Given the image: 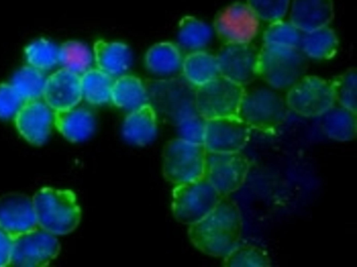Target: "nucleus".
<instances>
[{"label": "nucleus", "instance_id": "9", "mask_svg": "<svg viewBox=\"0 0 357 267\" xmlns=\"http://www.w3.org/2000/svg\"><path fill=\"white\" fill-rule=\"evenodd\" d=\"M250 161L241 151L216 153L206 151L204 177L222 197L229 196L244 184Z\"/></svg>", "mask_w": 357, "mask_h": 267}, {"label": "nucleus", "instance_id": "22", "mask_svg": "<svg viewBox=\"0 0 357 267\" xmlns=\"http://www.w3.org/2000/svg\"><path fill=\"white\" fill-rule=\"evenodd\" d=\"M321 128L331 139L351 141L357 133V112L335 104L321 116Z\"/></svg>", "mask_w": 357, "mask_h": 267}, {"label": "nucleus", "instance_id": "15", "mask_svg": "<svg viewBox=\"0 0 357 267\" xmlns=\"http://www.w3.org/2000/svg\"><path fill=\"white\" fill-rule=\"evenodd\" d=\"M33 200L20 192L0 196V228L13 238L38 227Z\"/></svg>", "mask_w": 357, "mask_h": 267}, {"label": "nucleus", "instance_id": "37", "mask_svg": "<svg viewBox=\"0 0 357 267\" xmlns=\"http://www.w3.org/2000/svg\"><path fill=\"white\" fill-rule=\"evenodd\" d=\"M13 238L0 228V267L10 266Z\"/></svg>", "mask_w": 357, "mask_h": 267}, {"label": "nucleus", "instance_id": "3", "mask_svg": "<svg viewBox=\"0 0 357 267\" xmlns=\"http://www.w3.org/2000/svg\"><path fill=\"white\" fill-rule=\"evenodd\" d=\"M307 58L300 47L263 44L258 53L257 77L273 89L287 91L305 75Z\"/></svg>", "mask_w": 357, "mask_h": 267}, {"label": "nucleus", "instance_id": "11", "mask_svg": "<svg viewBox=\"0 0 357 267\" xmlns=\"http://www.w3.org/2000/svg\"><path fill=\"white\" fill-rule=\"evenodd\" d=\"M259 21L247 3L236 2L218 12L213 29L223 45L249 43L259 32Z\"/></svg>", "mask_w": 357, "mask_h": 267}, {"label": "nucleus", "instance_id": "28", "mask_svg": "<svg viewBox=\"0 0 357 267\" xmlns=\"http://www.w3.org/2000/svg\"><path fill=\"white\" fill-rule=\"evenodd\" d=\"M222 260L225 267H269L271 260L268 252L251 243H238Z\"/></svg>", "mask_w": 357, "mask_h": 267}, {"label": "nucleus", "instance_id": "5", "mask_svg": "<svg viewBox=\"0 0 357 267\" xmlns=\"http://www.w3.org/2000/svg\"><path fill=\"white\" fill-rule=\"evenodd\" d=\"M206 150L181 137L167 142L162 151V173L165 179L178 185L204 176Z\"/></svg>", "mask_w": 357, "mask_h": 267}, {"label": "nucleus", "instance_id": "4", "mask_svg": "<svg viewBox=\"0 0 357 267\" xmlns=\"http://www.w3.org/2000/svg\"><path fill=\"white\" fill-rule=\"evenodd\" d=\"M290 110L285 97L273 89L245 90L238 116L251 130L274 133L287 120Z\"/></svg>", "mask_w": 357, "mask_h": 267}, {"label": "nucleus", "instance_id": "25", "mask_svg": "<svg viewBox=\"0 0 357 267\" xmlns=\"http://www.w3.org/2000/svg\"><path fill=\"white\" fill-rule=\"evenodd\" d=\"M182 60L180 49L176 44L160 42L148 49L144 64L149 72L167 75L177 71L181 66Z\"/></svg>", "mask_w": 357, "mask_h": 267}, {"label": "nucleus", "instance_id": "1", "mask_svg": "<svg viewBox=\"0 0 357 267\" xmlns=\"http://www.w3.org/2000/svg\"><path fill=\"white\" fill-rule=\"evenodd\" d=\"M243 220L236 202L222 197L203 218L189 225L188 237L200 252L223 258L240 243Z\"/></svg>", "mask_w": 357, "mask_h": 267}, {"label": "nucleus", "instance_id": "33", "mask_svg": "<svg viewBox=\"0 0 357 267\" xmlns=\"http://www.w3.org/2000/svg\"><path fill=\"white\" fill-rule=\"evenodd\" d=\"M24 53L29 65L41 71L50 70L59 63V47L46 39L32 42Z\"/></svg>", "mask_w": 357, "mask_h": 267}, {"label": "nucleus", "instance_id": "23", "mask_svg": "<svg viewBox=\"0 0 357 267\" xmlns=\"http://www.w3.org/2000/svg\"><path fill=\"white\" fill-rule=\"evenodd\" d=\"M147 93L141 79L131 75L114 78L110 101L117 107L132 111L147 103Z\"/></svg>", "mask_w": 357, "mask_h": 267}, {"label": "nucleus", "instance_id": "34", "mask_svg": "<svg viewBox=\"0 0 357 267\" xmlns=\"http://www.w3.org/2000/svg\"><path fill=\"white\" fill-rule=\"evenodd\" d=\"M290 0H247V4L259 20L271 22L286 15Z\"/></svg>", "mask_w": 357, "mask_h": 267}, {"label": "nucleus", "instance_id": "26", "mask_svg": "<svg viewBox=\"0 0 357 267\" xmlns=\"http://www.w3.org/2000/svg\"><path fill=\"white\" fill-rule=\"evenodd\" d=\"M82 97L90 104L100 105L110 101L114 77L96 68L80 75Z\"/></svg>", "mask_w": 357, "mask_h": 267}, {"label": "nucleus", "instance_id": "14", "mask_svg": "<svg viewBox=\"0 0 357 267\" xmlns=\"http://www.w3.org/2000/svg\"><path fill=\"white\" fill-rule=\"evenodd\" d=\"M54 114V111L45 101H25L14 116L15 126L28 142L40 146L50 134Z\"/></svg>", "mask_w": 357, "mask_h": 267}, {"label": "nucleus", "instance_id": "24", "mask_svg": "<svg viewBox=\"0 0 357 267\" xmlns=\"http://www.w3.org/2000/svg\"><path fill=\"white\" fill-rule=\"evenodd\" d=\"M338 47V38L328 26L302 32L300 49L307 57L329 60L336 55Z\"/></svg>", "mask_w": 357, "mask_h": 267}, {"label": "nucleus", "instance_id": "32", "mask_svg": "<svg viewBox=\"0 0 357 267\" xmlns=\"http://www.w3.org/2000/svg\"><path fill=\"white\" fill-rule=\"evenodd\" d=\"M338 105L357 112V74L356 68H350L330 80Z\"/></svg>", "mask_w": 357, "mask_h": 267}, {"label": "nucleus", "instance_id": "17", "mask_svg": "<svg viewBox=\"0 0 357 267\" xmlns=\"http://www.w3.org/2000/svg\"><path fill=\"white\" fill-rule=\"evenodd\" d=\"M333 17V0H292L289 21L301 32L328 26Z\"/></svg>", "mask_w": 357, "mask_h": 267}, {"label": "nucleus", "instance_id": "7", "mask_svg": "<svg viewBox=\"0 0 357 267\" xmlns=\"http://www.w3.org/2000/svg\"><path fill=\"white\" fill-rule=\"evenodd\" d=\"M222 197L204 176L175 185L172 190V211L178 222L190 225L206 215Z\"/></svg>", "mask_w": 357, "mask_h": 267}, {"label": "nucleus", "instance_id": "19", "mask_svg": "<svg viewBox=\"0 0 357 267\" xmlns=\"http://www.w3.org/2000/svg\"><path fill=\"white\" fill-rule=\"evenodd\" d=\"M54 124L58 131L72 142H80L89 138L96 128L92 113L77 105L72 108L54 111Z\"/></svg>", "mask_w": 357, "mask_h": 267}, {"label": "nucleus", "instance_id": "12", "mask_svg": "<svg viewBox=\"0 0 357 267\" xmlns=\"http://www.w3.org/2000/svg\"><path fill=\"white\" fill-rule=\"evenodd\" d=\"M251 130L238 116L207 119L203 145L210 152L241 151L250 139Z\"/></svg>", "mask_w": 357, "mask_h": 267}, {"label": "nucleus", "instance_id": "10", "mask_svg": "<svg viewBox=\"0 0 357 267\" xmlns=\"http://www.w3.org/2000/svg\"><path fill=\"white\" fill-rule=\"evenodd\" d=\"M59 252L55 235L38 226L13 238L10 266H47Z\"/></svg>", "mask_w": 357, "mask_h": 267}, {"label": "nucleus", "instance_id": "31", "mask_svg": "<svg viewBox=\"0 0 357 267\" xmlns=\"http://www.w3.org/2000/svg\"><path fill=\"white\" fill-rule=\"evenodd\" d=\"M302 32L290 21L282 19L269 22L263 34V44L287 47H300Z\"/></svg>", "mask_w": 357, "mask_h": 267}, {"label": "nucleus", "instance_id": "18", "mask_svg": "<svg viewBox=\"0 0 357 267\" xmlns=\"http://www.w3.org/2000/svg\"><path fill=\"white\" fill-rule=\"evenodd\" d=\"M157 128L155 110L147 102L129 112L123 123L122 135L130 144L144 146L155 138Z\"/></svg>", "mask_w": 357, "mask_h": 267}, {"label": "nucleus", "instance_id": "2", "mask_svg": "<svg viewBox=\"0 0 357 267\" xmlns=\"http://www.w3.org/2000/svg\"><path fill=\"white\" fill-rule=\"evenodd\" d=\"M32 200L38 225L55 236L69 234L79 224L81 210L73 191L45 187Z\"/></svg>", "mask_w": 357, "mask_h": 267}, {"label": "nucleus", "instance_id": "30", "mask_svg": "<svg viewBox=\"0 0 357 267\" xmlns=\"http://www.w3.org/2000/svg\"><path fill=\"white\" fill-rule=\"evenodd\" d=\"M92 61L91 50L82 42L68 40L59 47V63L79 75L91 68Z\"/></svg>", "mask_w": 357, "mask_h": 267}, {"label": "nucleus", "instance_id": "29", "mask_svg": "<svg viewBox=\"0 0 357 267\" xmlns=\"http://www.w3.org/2000/svg\"><path fill=\"white\" fill-rule=\"evenodd\" d=\"M46 79L43 71L29 65L15 73L11 85L25 102L43 97Z\"/></svg>", "mask_w": 357, "mask_h": 267}, {"label": "nucleus", "instance_id": "8", "mask_svg": "<svg viewBox=\"0 0 357 267\" xmlns=\"http://www.w3.org/2000/svg\"><path fill=\"white\" fill-rule=\"evenodd\" d=\"M285 100L290 112L307 118L321 117L335 104L330 80L304 75L288 90Z\"/></svg>", "mask_w": 357, "mask_h": 267}, {"label": "nucleus", "instance_id": "36", "mask_svg": "<svg viewBox=\"0 0 357 267\" xmlns=\"http://www.w3.org/2000/svg\"><path fill=\"white\" fill-rule=\"evenodd\" d=\"M24 101L11 84H0V119L14 117Z\"/></svg>", "mask_w": 357, "mask_h": 267}, {"label": "nucleus", "instance_id": "13", "mask_svg": "<svg viewBox=\"0 0 357 267\" xmlns=\"http://www.w3.org/2000/svg\"><path fill=\"white\" fill-rule=\"evenodd\" d=\"M258 53L252 43L223 45L215 55L220 75L245 87L257 77Z\"/></svg>", "mask_w": 357, "mask_h": 267}, {"label": "nucleus", "instance_id": "27", "mask_svg": "<svg viewBox=\"0 0 357 267\" xmlns=\"http://www.w3.org/2000/svg\"><path fill=\"white\" fill-rule=\"evenodd\" d=\"M212 34L211 27L195 17L186 15L178 23L179 43L190 52L204 49L210 43Z\"/></svg>", "mask_w": 357, "mask_h": 267}, {"label": "nucleus", "instance_id": "20", "mask_svg": "<svg viewBox=\"0 0 357 267\" xmlns=\"http://www.w3.org/2000/svg\"><path fill=\"white\" fill-rule=\"evenodd\" d=\"M93 58L96 68L113 77L123 75L132 61L131 52L126 44L103 40L94 43Z\"/></svg>", "mask_w": 357, "mask_h": 267}, {"label": "nucleus", "instance_id": "6", "mask_svg": "<svg viewBox=\"0 0 357 267\" xmlns=\"http://www.w3.org/2000/svg\"><path fill=\"white\" fill-rule=\"evenodd\" d=\"M245 87L222 75L195 89L197 110L205 120L238 116Z\"/></svg>", "mask_w": 357, "mask_h": 267}, {"label": "nucleus", "instance_id": "21", "mask_svg": "<svg viewBox=\"0 0 357 267\" xmlns=\"http://www.w3.org/2000/svg\"><path fill=\"white\" fill-rule=\"evenodd\" d=\"M181 67L186 82L195 89L220 75L215 55L204 49L190 52L183 59Z\"/></svg>", "mask_w": 357, "mask_h": 267}, {"label": "nucleus", "instance_id": "35", "mask_svg": "<svg viewBox=\"0 0 357 267\" xmlns=\"http://www.w3.org/2000/svg\"><path fill=\"white\" fill-rule=\"evenodd\" d=\"M206 120L199 113L189 116L176 124L180 137L188 141L203 144Z\"/></svg>", "mask_w": 357, "mask_h": 267}, {"label": "nucleus", "instance_id": "16", "mask_svg": "<svg viewBox=\"0 0 357 267\" xmlns=\"http://www.w3.org/2000/svg\"><path fill=\"white\" fill-rule=\"evenodd\" d=\"M43 97L54 111L78 105L83 98L80 75L65 68L56 71L47 78Z\"/></svg>", "mask_w": 357, "mask_h": 267}]
</instances>
